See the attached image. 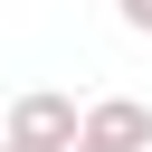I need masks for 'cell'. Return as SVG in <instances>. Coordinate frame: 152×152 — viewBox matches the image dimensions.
Listing matches in <instances>:
<instances>
[{
    "label": "cell",
    "instance_id": "1",
    "mask_svg": "<svg viewBox=\"0 0 152 152\" xmlns=\"http://www.w3.org/2000/svg\"><path fill=\"white\" fill-rule=\"evenodd\" d=\"M0 152H76V95L57 86H28L0 124Z\"/></svg>",
    "mask_w": 152,
    "mask_h": 152
},
{
    "label": "cell",
    "instance_id": "2",
    "mask_svg": "<svg viewBox=\"0 0 152 152\" xmlns=\"http://www.w3.org/2000/svg\"><path fill=\"white\" fill-rule=\"evenodd\" d=\"M76 133H86V142H114V152H152V104H133V95H95V104L76 114Z\"/></svg>",
    "mask_w": 152,
    "mask_h": 152
},
{
    "label": "cell",
    "instance_id": "3",
    "mask_svg": "<svg viewBox=\"0 0 152 152\" xmlns=\"http://www.w3.org/2000/svg\"><path fill=\"white\" fill-rule=\"evenodd\" d=\"M114 10H124V28H142V38H152V0H114Z\"/></svg>",
    "mask_w": 152,
    "mask_h": 152
},
{
    "label": "cell",
    "instance_id": "4",
    "mask_svg": "<svg viewBox=\"0 0 152 152\" xmlns=\"http://www.w3.org/2000/svg\"><path fill=\"white\" fill-rule=\"evenodd\" d=\"M76 152H114V142H86V133H76Z\"/></svg>",
    "mask_w": 152,
    "mask_h": 152
}]
</instances>
